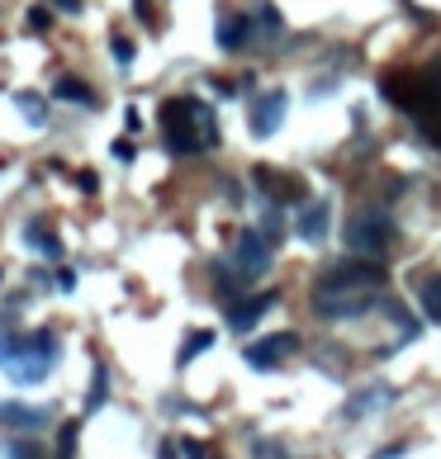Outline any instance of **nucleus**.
Masks as SVG:
<instances>
[{
	"mask_svg": "<svg viewBox=\"0 0 441 459\" xmlns=\"http://www.w3.org/2000/svg\"><path fill=\"white\" fill-rule=\"evenodd\" d=\"M380 294H384V266L380 261L347 256L342 266H327L319 280H313L309 308L319 323H351L370 303H380Z\"/></svg>",
	"mask_w": 441,
	"mask_h": 459,
	"instance_id": "obj_1",
	"label": "nucleus"
},
{
	"mask_svg": "<svg viewBox=\"0 0 441 459\" xmlns=\"http://www.w3.org/2000/svg\"><path fill=\"white\" fill-rule=\"evenodd\" d=\"M380 95L390 105H398L404 114H413L432 133V143H441V58L427 72H384Z\"/></svg>",
	"mask_w": 441,
	"mask_h": 459,
	"instance_id": "obj_2",
	"label": "nucleus"
},
{
	"mask_svg": "<svg viewBox=\"0 0 441 459\" xmlns=\"http://www.w3.org/2000/svg\"><path fill=\"white\" fill-rule=\"evenodd\" d=\"M161 133H167V147L176 157L218 147V119L200 95H176V100L161 105Z\"/></svg>",
	"mask_w": 441,
	"mask_h": 459,
	"instance_id": "obj_3",
	"label": "nucleus"
},
{
	"mask_svg": "<svg viewBox=\"0 0 441 459\" xmlns=\"http://www.w3.org/2000/svg\"><path fill=\"white\" fill-rule=\"evenodd\" d=\"M342 242H347V256H356V261H384L398 246V228H394L390 208H380V204L351 208L347 228H342Z\"/></svg>",
	"mask_w": 441,
	"mask_h": 459,
	"instance_id": "obj_4",
	"label": "nucleus"
},
{
	"mask_svg": "<svg viewBox=\"0 0 441 459\" xmlns=\"http://www.w3.org/2000/svg\"><path fill=\"white\" fill-rule=\"evenodd\" d=\"M58 360H62V346H58V331H48V327H38V331H24L20 346H15V355L5 360V370L15 384H43L52 370H58Z\"/></svg>",
	"mask_w": 441,
	"mask_h": 459,
	"instance_id": "obj_5",
	"label": "nucleus"
},
{
	"mask_svg": "<svg viewBox=\"0 0 441 459\" xmlns=\"http://www.w3.org/2000/svg\"><path fill=\"white\" fill-rule=\"evenodd\" d=\"M271 252H275V246L266 242V232L247 228V232H238V242H232V252H228V266L238 270L247 284H256L261 275H266V266H271Z\"/></svg>",
	"mask_w": 441,
	"mask_h": 459,
	"instance_id": "obj_6",
	"label": "nucleus"
},
{
	"mask_svg": "<svg viewBox=\"0 0 441 459\" xmlns=\"http://www.w3.org/2000/svg\"><path fill=\"white\" fill-rule=\"evenodd\" d=\"M398 402V393L390 384H370V388H356V393L342 402V426H361L366 416H375V412H384V408H394Z\"/></svg>",
	"mask_w": 441,
	"mask_h": 459,
	"instance_id": "obj_7",
	"label": "nucleus"
},
{
	"mask_svg": "<svg viewBox=\"0 0 441 459\" xmlns=\"http://www.w3.org/2000/svg\"><path fill=\"white\" fill-rule=\"evenodd\" d=\"M285 114H289V95L285 90H261L252 100V109H247V123H252L256 137H271L285 123Z\"/></svg>",
	"mask_w": 441,
	"mask_h": 459,
	"instance_id": "obj_8",
	"label": "nucleus"
},
{
	"mask_svg": "<svg viewBox=\"0 0 441 459\" xmlns=\"http://www.w3.org/2000/svg\"><path fill=\"white\" fill-rule=\"evenodd\" d=\"M214 34H218V48H224V52H252V48H256L252 10H224Z\"/></svg>",
	"mask_w": 441,
	"mask_h": 459,
	"instance_id": "obj_9",
	"label": "nucleus"
},
{
	"mask_svg": "<svg viewBox=\"0 0 441 459\" xmlns=\"http://www.w3.org/2000/svg\"><path fill=\"white\" fill-rule=\"evenodd\" d=\"M295 351H299V337H295V331H280V337L252 341V346L242 351V360H247L252 370H275V365H285Z\"/></svg>",
	"mask_w": 441,
	"mask_h": 459,
	"instance_id": "obj_10",
	"label": "nucleus"
},
{
	"mask_svg": "<svg viewBox=\"0 0 441 459\" xmlns=\"http://www.w3.org/2000/svg\"><path fill=\"white\" fill-rule=\"evenodd\" d=\"M327 222H333V199H309L295 214V237L319 246V242H327Z\"/></svg>",
	"mask_w": 441,
	"mask_h": 459,
	"instance_id": "obj_11",
	"label": "nucleus"
},
{
	"mask_svg": "<svg viewBox=\"0 0 441 459\" xmlns=\"http://www.w3.org/2000/svg\"><path fill=\"white\" fill-rule=\"evenodd\" d=\"M275 303H280V294H271V289H266V294H252V299L228 303V327H232V331H252L261 317L275 308Z\"/></svg>",
	"mask_w": 441,
	"mask_h": 459,
	"instance_id": "obj_12",
	"label": "nucleus"
},
{
	"mask_svg": "<svg viewBox=\"0 0 441 459\" xmlns=\"http://www.w3.org/2000/svg\"><path fill=\"white\" fill-rule=\"evenodd\" d=\"M52 422L48 408H29V402H0V431H43Z\"/></svg>",
	"mask_w": 441,
	"mask_h": 459,
	"instance_id": "obj_13",
	"label": "nucleus"
},
{
	"mask_svg": "<svg viewBox=\"0 0 441 459\" xmlns=\"http://www.w3.org/2000/svg\"><path fill=\"white\" fill-rule=\"evenodd\" d=\"M252 29H256V48H271V43L285 38V19H280V10H275L271 0H256L252 5Z\"/></svg>",
	"mask_w": 441,
	"mask_h": 459,
	"instance_id": "obj_14",
	"label": "nucleus"
},
{
	"mask_svg": "<svg viewBox=\"0 0 441 459\" xmlns=\"http://www.w3.org/2000/svg\"><path fill=\"white\" fill-rule=\"evenodd\" d=\"M418 303H422V317H427V323H441V275H427V280H418Z\"/></svg>",
	"mask_w": 441,
	"mask_h": 459,
	"instance_id": "obj_15",
	"label": "nucleus"
},
{
	"mask_svg": "<svg viewBox=\"0 0 441 459\" xmlns=\"http://www.w3.org/2000/svg\"><path fill=\"white\" fill-rule=\"evenodd\" d=\"M52 100H72V105H95V90L86 81L76 76H58V86H52Z\"/></svg>",
	"mask_w": 441,
	"mask_h": 459,
	"instance_id": "obj_16",
	"label": "nucleus"
},
{
	"mask_svg": "<svg viewBox=\"0 0 441 459\" xmlns=\"http://www.w3.org/2000/svg\"><path fill=\"white\" fill-rule=\"evenodd\" d=\"M24 246H34V252H43V256H62V246L52 242V232L43 222H29V228H24Z\"/></svg>",
	"mask_w": 441,
	"mask_h": 459,
	"instance_id": "obj_17",
	"label": "nucleus"
},
{
	"mask_svg": "<svg viewBox=\"0 0 441 459\" xmlns=\"http://www.w3.org/2000/svg\"><path fill=\"white\" fill-rule=\"evenodd\" d=\"M20 337H24V331L15 327V317H10V313H0V365H5L10 355H15Z\"/></svg>",
	"mask_w": 441,
	"mask_h": 459,
	"instance_id": "obj_18",
	"label": "nucleus"
},
{
	"mask_svg": "<svg viewBox=\"0 0 441 459\" xmlns=\"http://www.w3.org/2000/svg\"><path fill=\"white\" fill-rule=\"evenodd\" d=\"M15 105H20V114L34 123V128H43L48 123V105H43V95H15Z\"/></svg>",
	"mask_w": 441,
	"mask_h": 459,
	"instance_id": "obj_19",
	"label": "nucleus"
},
{
	"mask_svg": "<svg viewBox=\"0 0 441 459\" xmlns=\"http://www.w3.org/2000/svg\"><path fill=\"white\" fill-rule=\"evenodd\" d=\"M214 346V331H190L185 337V346H181V355H176V365H190L195 355H204Z\"/></svg>",
	"mask_w": 441,
	"mask_h": 459,
	"instance_id": "obj_20",
	"label": "nucleus"
},
{
	"mask_svg": "<svg viewBox=\"0 0 441 459\" xmlns=\"http://www.w3.org/2000/svg\"><path fill=\"white\" fill-rule=\"evenodd\" d=\"M105 398H109V370L95 365V374H91V393H86V412L105 408Z\"/></svg>",
	"mask_w": 441,
	"mask_h": 459,
	"instance_id": "obj_21",
	"label": "nucleus"
},
{
	"mask_svg": "<svg viewBox=\"0 0 441 459\" xmlns=\"http://www.w3.org/2000/svg\"><path fill=\"white\" fill-rule=\"evenodd\" d=\"M252 455L256 459H295L280 440H271V436H252Z\"/></svg>",
	"mask_w": 441,
	"mask_h": 459,
	"instance_id": "obj_22",
	"label": "nucleus"
},
{
	"mask_svg": "<svg viewBox=\"0 0 441 459\" xmlns=\"http://www.w3.org/2000/svg\"><path fill=\"white\" fill-rule=\"evenodd\" d=\"M76 436H81V422H67V426H62V436H58V455H62V459H72V455H76Z\"/></svg>",
	"mask_w": 441,
	"mask_h": 459,
	"instance_id": "obj_23",
	"label": "nucleus"
},
{
	"mask_svg": "<svg viewBox=\"0 0 441 459\" xmlns=\"http://www.w3.org/2000/svg\"><path fill=\"white\" fill-rule=\"evenodd\" d=\"M24 24H29V34H48V24H52V15H48L43 5H34L29 15H24Z\"/></svg>",
	"mask_w": 441,
	"mask_h": 459,
	"instance_id": "obj_24",
	"label": "nucleus"
},
{
	"mask_svg": "<svg viewBox=\"0 0 441 459\" xmlns=\"http://www.w3.org/2000/svg\"><path fill=\"white\" fill-rule=\"evenodd\" d=\"M114 62L119 66H133V43H129V38H114Z\"/></svg>",
	"mask_w": 441,
	"mask_h": 459,
	"instance_id": "obj_25",
	"label": "nucleus"
},
{
	"mask_svg": "<svg viewBox=\"0 0 441 459\" xmlns=\"http://www.w3.org/2000/svg\"><path fill=\"white\" fill-rule=\"evenodd\" d=\"M52 284H58L62 294H72V289H76V270H72V266H62V270H58V280H52Z\"/></svg>",
	"mask_w": 441,
	"mask_h": 459,
	"instance_id": "obj_26",
	"label": "nucleus"
},
{
	"mask_svg": "<svg viewBox=\"0 0 441 459\" xmlns=\"http://www.w3.org/2000/svg\"><path fill=\"white\" fill-rule=\"evenodd\" d=\"M398 455H408V440H394V445H384V450H375L370 459H398Z\"/></svg>",
	"mask_w": 441,
	"mask_h": 459,
	"instance_id": "obj_27",
	"label": "nucleus"
},
{
	"mask_svg": "<svg viewBox=\"0 0 441 459\" xmlns=\"http://www.w3.org/2000/svg\"><path fill=\"white\" fill-rule=\"evenodd\" d=\"M114 157L119 161H133V143H123V137H119V143H114Z\"/></svg>",
	"mask_w": 441,
	"mask_h": 459,
	"instance_id": "obj_28",
	"label": "nucleus"
},
{
	"mask_svg": "<svg viewBox=\"0 0 441 459\" xmlns=\"http://www.w3.org/2000/svg\"><path fill=\"white\" fill-rule=\"evenodd\" d=\"M48 5H58V10H67V15H76V10H81V0H48Z\"/></svg>",
	"mask_w": 441,
	"mask_h": 459,
	"instance_id": "obj_29",
	"label": "nucleus"
},
{
	"mask_svg": "<svg viewBox=\"0 0 441 459\" xmlns=\"http://www.w3.org/2000/svg\"><path fill=\"white\" fill-rule=\"evenodd\" d=\"M161 459H176V450H171V445H161Z\"/></svg>",
	"mask_w": 441,
	"mask_h": 459,
	"instance_id": "obj_30",
	"label": "nucleus"
}]
</instances>
